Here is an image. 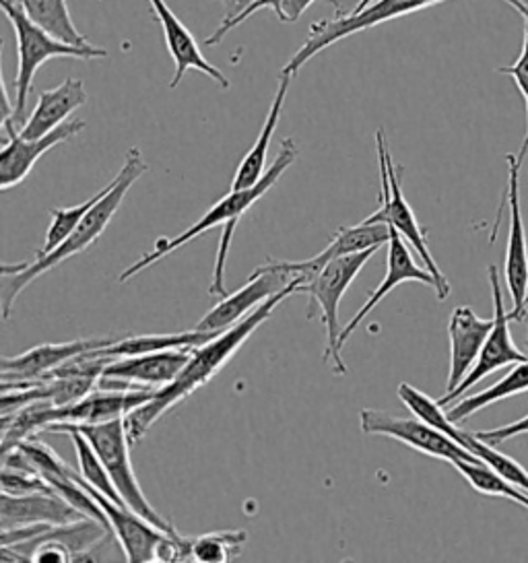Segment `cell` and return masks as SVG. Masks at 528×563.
<instances>
[{"label":"cell","instance_id":"1","mask_svg":"<svg viewBox=\"0 0 528 563\" xmlns=\"http://www.w3.org/2000/svg\"><path fill=\"white\" fill-rule=\"evenodd\" d=\"M304 285H306V282H301V279L292 283L287 289H283L277 296L266 299L261 308H256L244 320H240L228 331L219 332L209 343L193 349V355H190L188 364L182 367L176 380L169 382L167 386L160 388V390H155V395L148 398L145 405H141L139 409H134L124 417L132 444L141 442L145 438V433L165 413H169L176 405H180L182 400H186L195 390L213 380L215 376L238 353V349L242 347L248 339L254 334V331L273 316L277 306L283 303L285 299L292 298L294 294H301Z\"/></svg>","mask_w":528,"mask_h":563},{"label":"cell","instance_id":"2","mask_svg":"<svg viewBox=\"0 0 528 563\" xmlns=\"http://www.w3.org/2000/svg\"><path fill=\"white\" fill-rule=\"evenodd\" d=\"M147 172L148 166L143 159V153L139 147H132L127 153L124 164L116 174L114 180L106 186V195L85 213L81 223L58 249L52 250L44 256H35L33 263L2 265V318L4 320L11 318L16 298L28 289V285H32L37 277L46 275L52 268L63 265L68 258L85 252L101 233L106 232L118 209L122 207L132 184L136 183L141 176H145Z\"/></svg>","mask_w":528,"mask_h":563},{"label":"cell","instance_id":"3","mask_svg":"<svg viewBox=\"0 0 528 563\" xmlns=\"http://www.w3.org/2000/svg\"><path fill=\"white\" fill-rule=\"evenodd\" d=\"M297 153L299 151H297L296 141L294 139H285L280 143V150L277 153V157H275V162L266 167L261 183L254 184L252 188H246V190H230V195H226L219 202H215L213 207L205 216L200 217L193 228H188L180 235H176V238H160L153 244L151 252L143 254L136 263L127 266L118 275V283L131 282L134 275L143 273L145 268L155 265L157 261H162L167 254H172V252L182 249L184 244L193 242L200 233L209 232V230H213L217 225H226L230 221H240L246 211H250L275 184L279 183L280 176L289 169V166H294Z\"/></svg>","mask_w":528,"mask_h":563},{"label":"cell","instance_id":"4","mask_svg":"<svg viewBox=\"0 0 528 563\" xmlns=\"http://www.w3.org/2000/svg\"><path fill=\"white\" fill-rule=\"evenodd\" d=\"M70 430L81 431L82 435L91 442V446L96 448L101 463L106 464L110 477L114 481L118 494L132 512L143 516L151 525L165 530L167 534H174V537L180 534L169 520H165L164 516L148 504L147 496L143 494V489L139 485V479L132 468V442L129 431H127L124 417L103 421V423H58V426H52L48 431L66 433Z\"/></svg>","mask_w":528,"mask_h":563},{"label":"cell","instance_id":"5","mask_svg":"<svg viewBox=\"0 0 528 563\" xmlns=\"http://www.w3.org/2000/svg\"><path fill=\"white\" fill-rule=\"evenodd\" d=\"M4 15L11 21L15 30L16 65L15 77V114L4 124H19L25 118L28 100L32 91L33 77L37 68L52 58H79V60H94V58H108L110 54L94 44L89 46H70L61 42L58 37L44 32L40 25H35L32 19L25 15V11L19 7L16 0H0Z\"/></svg>","mask_w":528,"mask_h":563},{"label":"cell","instance_id":"6","mask_svg":"<svg viewBox=\"0 0 528 563\" xmlns=\"http://www.w3.org/2000/svg\"><path fill=\"white\" fill-rule=\"evenodd\" d=\"M376 252L378 249H370L358 254L332 258L301 289V294L308 296V320L314 318V308L320 310V320L327 331L324 364L329 365L334 376L346 374V365L339 347V339L343 331V327L339 324V303L353 279L360 275V271L370 263V258Z\"/></svg>","mask_w":528,"mask_h":563},{"label":"cell","instance_id":"7","mask_svg":"<svg viewBox=\"0 0 528 563\" xmlns=\"http://www.w3.org/2000/svg\"><path fill=\"white\" fill-rule=\"evenodd\" d=\"M376 147H378L380 180H382V195H380V209L374 216L363 219L365 223H386L395 228L400 233L407 244L419 254L421 263L426 265L429 273L436 277L438 289L436 296L440 301H444L450 296V283L446 279L440 265L436 263L433 254L429 252L428 240H426V230L419 225L417 217L413 213L411 205L405 199L403 188H400V176L403 167L396 166L386 134L380 129L376 133Z\"/></svg>","mask_w":528,"mask_h":563},{"label":"cell","instance_id":"8","mask_svg":"<svg viewBox=\"0 0 528 563\" xmlns=\"http://www.w3.org/2000/svg\"><path fill=\"white\" fill-rule=\"evenodd\" d=\"M306 282L308 277L301 271L299 263L292 261H268L266 265L258 266L244 287L233 291L228 298L211 308L207 314L198 320L197 331L223 332L252 314L256 308H261L266 299L273 298L287 289L294 282Z\"/></svg>","mask_w":528,"mask_h":563},{"label":"cell","instance_id":"9","mask_svg":"<svg viewBox=\"0 0 528 563\" xmlns=\"http://www.w3.org/2000/svg\"><path fill=\"white\" fill-rule=\"evenodd\" d=\"M444 0H374L365 9L346 15V18L322 19L310 25L306 44L294 54V58L283 67L280 73L296 75L299 68L304 67L316 54L337 44L339 40L358 34L363 30H372L380 23H386L391 19L405 18L417 13L421 9H428L433 4H440Z\"/></svg>","mask_w":528,"mask_h":563},{"label":"cell","instance_id":"10","mask_svg":"<svg viewBox=\"0 0 528 563\" xmlns=\"http://www.w3.org/2000/svg\"><path fill=\"white\" fill-rule=\"evenodd\" d=\"M363 433L367 435H384L393 438L396 442H403L405 446L413 448L431 459H440L446 463L469 461L477 463L479 459L469 452L466 448L454 442L444 431L431 428L424 419L415 417H393V415L376 411V409H363L360 413Z\"/></svg>","mask_w":528,"mask_h":563},{"label":"cell","instance_id":"11","mask_svg":"<svg viewBox=\"0 0 528 563\" xmlns=\"http://www.w3.org/2000/svg\"><path fill=\"white\" fill-rule=\"evenodd\" d=\"M487 275H490V285H492V296H494V329L490 332V336L485 339L483 349L479 353L477 362L471 367L466 378L461 382V386L438 400L442 407L450 405L457 398H461L466 390H471V386H475L477 382L492 376L497 369L528 360L527 353H522L520 349L516 347V343L512 341V320L510 314L504 310V294H502V283H499L497 266L490 265Z\"/></svg>","mask_w":528,"mask_h":563},{"label":"cell","instance_id":"12","mask_svg":"<svg viewBox=\"0 0 528 563\" xmlns=\"http://www.w3.org/2000/svg\"><path fill=\"white\" fill-rule=\"evenodd\" d=\"M508 184L504 190L506 202L510 207V232H508V250H506V268L504 277L512 296V322H518L527 316L528 298V244L522 209H520V167L518 155L508 153Z\"/></svg>","mask_w":528,"mask_h":563},{"label":"cell","instance_id":"13","mask_svg":"<svg viewBox=\"0 0 528 563\" xmlns=\"http://www.w3.org/2000/svg\"><path fill=\"white\" fill-rule=\"evenodd\" d=\"M193 349H169L155 353H141L129 357H112L110 364L103 367L99 378V388H153L160 390L169 382L176 380L182 367L188 364Z\"/></svg>","mask_w":528,"mask_h":563},{"label":"cell","instance_id":"14","mask_svg":"<svg viewBox=\"0 0 528 563\" xmlns=\"http://www.w3.org/2000/svg\"><path fill=\"white\" fill-rule=\"evenodd\" d=\"M85 126V120L73 118L40 139H23L13 124H4L7 139L0 153V190H9L23 183L44 153L82 133Z\"/></svg>","mask_w":528,"mask_h":563},{"label":"cell","instance_id":"15","mask_svg":"<svg viewBox=\"0 0 528 563\" xmlns=\"http://www.w3.org/2000/svg\"><path fill=\"white\" fill-rule=\"evenodd\" d=\"M386 277L384 282L380 283L378 287L370 294L367 301L363 303L362 308L358 310V314L353 316L346 327L341 331V339H339V347L343 351L346 341L351 339V334L355 329L362 324L363 318L370 314L382 299L386 298L395 287L403 285V283H421L428 285L433 291L438 289V282L436 277L429 273L428 268L417 265L413 258L411 250L407 246V240L396 232L395 228H391V242L386 244Z\"/></svg>","mask_w":528,"mask_h":563},{"label":"cell","instance_id":"16","mask_svg":"<svg viewBox=\"0 0 528 563\" xmlns=\"http://www.w3.org/2000/svg\"><path fill=\"white\" fill-rule=\"evenodd\" d=\"M79 481H81L82 487L96 497L101 510L108 516L110 529L122 547L124 558L129 562H155L157 547L167 537V532L151 525L143 516L132 512L129 506L116 504L110 497L103 496L96 487H91L87 481L82 479V475Z\"/></svg>","mask_w":528,"mask_h":563},{"label":"cell","instance_id":"17","mask_svg":"<svg viewBox=\"0 0 528 563\" xmlns=\"http://www.w3.org/2000/svg\"><path fill=\"white\" fill-rule=\"evenodd\" d=\"M153 13L160 19L162 32H164L165 46L174 60V77L169 81V89H176L180 85L182 77L190 70L197 68L202 75H207L209 79H213L215 84L221 89H230V79L223 75L221 68L211 65L202 52L198 48L195 35L188 32V27L182 23L180 19L174 15V11L165 4V0H148Z\"/></svg>","mask_w":528,"mask_h":563},{"label":"cell","instance_id":"18","mask_svg":"<svg viewBox=\"0 0 528 563\" xmlns=\"http://www.w3.org/2000/svg\"><path fill=\"white\" fill-rule=\"evenodd\" d=\"M116 339H79L68 343H46L30 349L15 357H2V382L42 380L52 369L66 364L68 360L96 351V349L110 347Z\"/></svg>","mask_w":528,"mask_h":563},{"label":"cell","instance_id":"19","mask_svg":"<svg viewBox=\"0 0 528 563\" xmlns=\"http://www.w3.org/2000/svg\"><path fill=\"white\" fill-rule=\"evenodd\" d=\"M494 329V318H479L473 308L459 306L452 310L448 322V339H450V372L446 395L457 390L466 378L471 367L477 362L485 339Z\"/></svg>","mask_w":528,"mask_h":563},{"label":"cell","instance_id":"20","mask_svg":"<svg viewBox=\"0 0 528 563\" xmlns=\"http://www.w3.org/2000/svg\"><path fill=\"white\" fill-rule=\"evenodd\" d=\"M2 510H0V527L16 529L30 525H70L87 518L75 506H70L61 494H28V496H11L2 492Z\"/></svg>","mask_w":528,"mask_h":563},{"label":"cell","instance_id":"21","mask_svg":"<svg viewBox=\"0 0 528 563\" xmlns=\"http://www.w3.org/2000/svg\"><path fill=\"white\" fill-rule=\"evenodd\" d=\"M87 101L85 84L79 79H66L65 84L42 91L32 117L16 131L23 139H40L63 126L73 112H77Z\"/></svg>","mask_w":528,"mask_h":563},{"label":"cell","instance_id":"22","mask_svg":"<svg viewBox=\"0 0 528 563\" xmlns=\"http://www.w3.org/2000/svg\"><path fill=\"white\" fill-rule=\"evenodd\" d=\"M294 75H287V73H280L279 75V89H277V96L271 103V110L264 118L263 131L258 134V139L254 141L252 150L248 151L244 155V159L240 162L238 172L231 180L230 190H246L252 188L254 184L261 183V178L266 172V153L271 147V141H273V134L277 131V124H279L280 112H283V103L285 98L289 93V85H292Z\"/></svg>","mask_w":528,"mask_h":563},{"label":"cell","instance_id":"23","mask_svg":"<svg viewBox=\"0 0 528 563\" xmlns=\"http://www.w3.org/2000/svg\"><path fill=\"white\" fill-rule=\"evenodd\" d=\"M388 242H391V225L362 221L358 225L337 230L327 249L310 261H299V266H301V271L306 273V277L310 282L314 275L332 258L346 256V254H358L363 250L380 249V246H386Z\"/></svg>","mask_w":528,"mask_h":563},{"label":"cell","instance_id":"24","mask_svg":"<svg viewBox=\"0 0 528 563\" xmlns=\"http://www.w3.org/2000/svg\"><path fill=\"white\" fill-rule=\"evenodd\" d=\"M219 332L193 331L164 332V334H139L122 341H116L110 347L96 349L91 355L101 357H129L141 353L169 351V349H195L209 343Z\"/></svg>","mask_w":528,"mask_h":563},{"label":"cell","instance_id":"25","mask_svg":"<svg viewBox=\"0 0 528 563\" xmlns=\"http://www.w3.org/2000/svg\"><path fill=\"white\" fill-rule=\"evenodd\" d=\"M438 430L444 431L446 435H450L454 442H459L469 452H473L479 461H483L487 466H492L495 473H499L504 479L510 481L516 487H520L522 492L528 494V471L522 464L516 463L508 454L499 452L492 444L483 442L481 438H477V433L462 430V428H459V423L450 421V417H446Z\"/></svg>","mask_w":528,"mask_h":563},{"label":"cell","instance_id":"26","mask_svg":"<svg viewBox=\"0 0 528 563\" xmlns=\"http://www.w3.org/2000/svg\"><path fill=\"white\" fill-rule=\"evenodd\" d=\"M522 393H528V360L514 365L502 380L495 382L494 386H490L487 390L462 398L461 402L452 405L446 413L450 417V421L462 423L464 419H469L471 415L479 413L481 409L495 405V402H499L504 398L522 395Z\"/></svg>","mask_w":528,"mask_h":563},{"label":"cell","instance_id":"27","mask_svg":"<svg viewBox=\"0 0 528 563\" xmlns=\"http://www.w3.org/2000/svg\"><path fill=\"white\" fill-rule=\"evenodd\" d=\"M25 15L40 25L44 32L58 37L70 46H89L87 37L79 34L68 13L66 0H16Z\"/></svg>","mask_w":528,"mask_h":563},{"label":"cell","instance_id":"28","mask_svg":"<svg viewBox=\"0 0 528 563\" xmlns=\"http://www.w3.org/2000/svg\"><path fill=\"white\" fill-rule=\"evenodd\" d=\"M246 541V530H217L200 537H186V562H231L242 553Z\"/></svg>","mask_w":528,"mask_h":563},{"label":"cell","instance_id":"29","mask_svg":"<svg viewBox=\"0 0 528 563\" xmlns=\"http://www.w3.org/2000/svg\"><path fill=\"white\" fill-rule=\"evenodd\" d=\"M452 466L461 473L466 483L483 496L506 497L514 504L522 506L528 510V494L522 492L520 487H516L514 483L504 479L499 473H495L492 466L477 461V463H469V461H457Z\"/></svg>","mask_w":528,"mask_h":563},{"label":"cell","instance_id":"30","mask_svg":"<svg viewBox=\"0 0 528 563\" xmlns=\"http://www.w3.org/2000/svg\"><path fill=\"white\" fill-rule=\"evenodd\" d=\"M66 435L73 440L75 444V452H77V463H79V471H81L82 479L87 481L91 487H96L103 496L110 497L116 504H122V497L116 489L114 481L110 477L106 464L101 463V459L96 452V448L91 446V442L82 435L81 431L70 430L66 431Z\"/></svg>","mask_w":528,"mask_h":563},{"label":"cell","instance_id":"31","mask_svg":"<svg viewBox=\"0 0 528 563\" xmlns=\"http://www.w3.org/2000/svg\"><path fill=\"white\" fill-rule=\"evenodd\" d=\"M106 195V188H101L98 195H94L91 199L85 200L81 205H75V207H66V209H52L50 211V216H52V221H50L48 232H46V240H44V246L42 250H37V254L35 256H44V254H48L52 250L58 249L63 242H65L66 238L70 235V233L75 232V228L81 223L82 217L85 213L98 202L101 197Z\"/></svg>","mask_w":528,"mask_h":563},{"label":"cell","instance_id":"32","mask_svg":"<svg viewBox=\"0 0 528 563\" xmlns=\"http://www.w3.org/2000/svg\"><path fill=\"white\" fill-rule=\"evenodd\" d=\"M508 4H510L512 9H516L522 19H525V42H522V51H520V56H518V60L512 65V67H499L497 68V73L499 75H508L514 79V84L518 87V91H520V96L525 98V106H527V122H528V4L525 0H506ZM528 151V126H527V136H525V143H522V147H520V153H518V162L522 164L525 162V157H527Z\"/></svg>","mask_w":528,"mask_h":563},{"label":"cell","instance_id":"33","mask_svg":"<svg viewBox=\"0 0 528 563\" xmlns=\"http://www.w3.org/2000/svg\"><path fill=\"white\" fill-rule=\"evenodd\" d=\"M2 492L11 496H28V494H54L52 485L37 471L15 468L2 464Z\"/></svg>","mask_w":528,"mask_h":563},{"label":"cell","instance_id":"34","mask_svg":"<svg viewBox=\"0 0 528 563\" xmlns=\"http://www.w3.org/2000/svg\"><path fill=\"white\" fill-rule=\"evenodd\" d=\"M314 0H258L256 4H252L248 9L246 13L242 18L235 21V27L242 25L250 15L263 11V9H271L275 11V15L285 21V23H296L297 19L301 18L310 7H312Z\"/></svg>","mask_w":528,"mask_h":563},{"label":"cell","instance_id":"35","mask_svg":"<svg viewBox=\"0 0 528 563\" xmlns=\"http://www.w3.org/2000/svg\"><path fill=\"white\" fill-rule=\"evenodd\" d=\"M223 2V9H226V15L223 21L219 23V27L215 30V34L205 42L207 46H217L223 42V37L230 34L231 30H235V21L242 18L246 13L248 9L252 4H256L258 0H221Z\"/></svg>","mask_w":528,"mask_h":563},{"label":"cell","instance_id":"36","mask_svg":"<svg viewBox=\"0 0 528 563\" xmlns=\"http://www.w3.org/2000/svg\"><path fill=\"white\" fill-rule=\"evenodd\" d=\"M522 433H528V415L514 421L510 426H504V428H495L490 431H477V438H481L483 442L492 444V446H502L504 442H508L512 438H518Z\"/></svg>","mask_w":528,"mask_h":563},{"label":"cell","instance_id":"37","mask_svg":"<svg viewBox=\"0 0 528 563\" xmlns=\"http://www.w3.org/2000/svg\"><path fill=\"white\" fill-rule=\"evenodd\" d=\"M362 0H329L334 9V18H346L351 13H355V9L360 7Z\"/></svg>","mask_w":528,"mask_h":563},{"label":"cell","instance_id":"38","mask_svg":"<svg viewBox=\"0 0 528 563\" xmlns=\"http://www.w3.org/2000/svg\"><path fill=\"white\" fill-rule=\"evenodd\" d=\"M527 318H528V298H527ZM527 349H528V339H527Z\"/></svg>","mask_w":528,"mask_h":563}]
</instances>
